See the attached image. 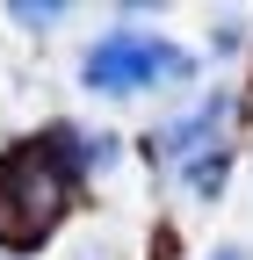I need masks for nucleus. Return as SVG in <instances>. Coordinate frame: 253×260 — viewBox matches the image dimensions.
<instances>
[{"instance_id": "nucleus-7", "label": "nucleus", "mask_w": 253, "mask_h": 260, "mask_svg": "<svg viewBox=\"0 0 253 260\" xmlns=\"http://www.w3.org/2000/svg\"><path fill=\"white\" fill-rule=\"evenodd\" d=\"M80 260H109V253H94V246H87V253H80Z\"/></svg>"}, {"instance_id": "nucleus-1", "label": "nucleus", "mask_w": 253, "mask_h": 260, "mask_svg": "<svg viewBox=\"0 0 253 260\" xmlns=\"http://www.w3.org/2000/svg\"><path fill=\"white\" fill-rule=\"evenodd\" d=\"M73 203V159L58 152V138L22 145L0 159V246H37Z\"/></svg>"}, {"instance_id": "nucleus-3", "label": "nucleus", "mask_w": 253, "mask_h": 260, "mask_svg": "<svg viewBox=\"0 0 253 260\" xmlns=\"http://www.w3.org/2000/svg\"><path fill=\"white\" fill-rule=\"evenodd\" d=\"M225 123H232V94H203L181 123H167L160 138H152V152H160V159H188V167H196V159L225 152V145H217V130H225Z\"/></svg>"}, {"instance_id": "nucleus-2", "label": "nucleus", "mask_w": 253, "mask_h": 260, "mask_svg": "<svg viewBox=\"0 0 253 260\" xmlns=\"http://www.w3.org/2000/svg\"><path fill=\"white\" fill-rule=\"evenodd\" d=\"M196 73V58L167 37H145V29H109L102 44L80 58V80L94 94H145V87H174Z\"/></svg>"}, {"instance_id": "nucleus-5", "label": "nucleus", "mask_w": 253, "mask_h": 260, "mask_svg": "<svg viewBox=\"0 0 253 260\" xmlns=\"http://www.w3.org/2000/svg\"><path fill=\"white\" fill-rule=\"evenodd\" d=\"M58 15H66L58 0H44V8H37V0H15V22H29V29H44V22H58Z\"/></svg>"}, {"instance_id": "nucleus-4", "label": "nucleus", "mask_w": 253, "mask_h": 260, "mask_svg": "<svg viewBox=\"0 0 253 260\" xmlns=\"http://www.w3.org/2000/svg\"><path fill=\"white\" fill-rule=\"evenodd\" d=\"M188 188H196V195H217V188H225V152L196 159V167H188Z\"/></svg>"}, {"instance_id": "nucleus-6", "label": "nucleus", "mask_w": 253, "mask_h": 260, "mask_svg": "<svg viewBox=\"0 0 253 260\" xmlns=\"http://www.w3.org/2000/svg\"><path fill=\"white\" fill-rule=\"evenodd\" d=\"M210 260H253V253H246V246H217Z\"/></svg>"}]
</instances>
